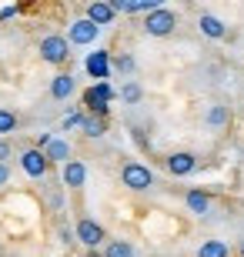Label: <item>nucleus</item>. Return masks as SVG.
Segmentation results:
<instances>
[{
    "label": "nucleus",
    "instance_id": "f257e3e1",
    "mask_svg": "<svg viewBox=\"0 0 244 257\" xmlns=\"http://www.w3.org/2000/svg\"><path fill=\"white\" fill-rule=\"evenodd\" d=\"M111 100H114V87L104 84V80L84 90V107H87V114H91V117H104V120H107Z\"/></svg>",
    "mask_w": 244,
    "mask_h": 257
},
{
    "label": "nucleus",
    "instance_id": "f03ea898",
    "mask_svg": "<svg viewBox=\"0 0 244 257\" xmlns=\"http://www.w3.org/2000/svg\"><path fill=\"white\" fill-rule=\"evenodd\" d=\"M174 27H178V14L168 7H157L144 17V34H150V37H171Z\"/></svg>",
    "mask_w": 244,
    "mask_h": 257
},
{
    "label": "nucleus",
    "instance_id": "7ed1b4c3",
    "mask_svg": "<svg viewBox=\"0 0 244 257\" xmlns=\"http://www.w3.org/2000/svg\"><path fill=\"white\" fill-rule=\"evenodd\" d=\"M121 181H124L127 191L141 194V191H150V187H154V174H150V167L131 161V164H124V167H121Z\"/></svg>",
    "mask_w": 244,
    "mask_h": 257
},
{
    "label": "nucleus",
    "instance_id": "20e7f679",
    "mask_svg": "<svg viewBox=\"0 0 244 257\" xmlns=\"http://www.w3.org/2000/svg\"><path fill=\"white\" fill-rule=\"evenodd\" d=\"M67 57H70V44H67V37H60V34H50V37L40 40V60L44 64H67Z\"/></svg>",
    "mask_w": 244,
    "mask_h": 257
},
{
    "label": "nucleus",
    "instance_id": "39448f33",
    "mask_svg": "<svg viewBox=\"0 0 244 257\" xmlns=\"http://www.w3.org/2000/svg\"><path fill=\"white\" fill-rule=\"evenodd\" d=\"M74 237L84 244V247H101L104 240H107V234H104V227L97 224V220H91V217H84V220H77V227H74Z\"/></svg>",
    "mask_w": 244,
    "mask_h": 257
},
{
    "label": "nucleus",
    "instance_id": "423d86ee",
    "mask_svg": "<svg viewBox=\"0 0 244 257\" xmlns=\"http://www.w3.org/2000/svg\"><path fill=\"white\" fill-rule=\"evenodd\" d=\"M20 167H24V174H27V177H34V181H37V177H44V174L50 171L47 157H44L37 147H30V151L20 154Z\"/></svg>",
    "mask_w": 244,
    "mask_h": 257
},
{
    "label": "nucleus",
    "instance_id": "0eeeda50",
    "mask_svg": "<svg viewBox=\"0 0 244 257\" xmlns=\"http://www.w3.org/2000/svg\"><path fill=\"white\" fill-rule=\"evenodd\" d=\"M97 34H101V30H97L87 17H80V20L70 24V30H67V44H80V47H87V44L97 40Z\"/></svg>",
    "mask_w": 244,
    "mask_h": 257
},
{
    "label": "nucleus",
    "instance_id": "6e6552de",
    "mask_svg": "<svg viewBox=\"0 0 244 257\" xmlns=\"http://www.w3.org/2000/svg\"><path fill=\"white\" fill-rule=\"evenodd\" d=\"M168 171L174 174V177H188V174L197 171V157L191 151H174L168 157Z\"/></svg>",
    "mask_w": 244,
    "mask_h": 257
},
{
    "label": "nucleus",
    "instance_id": "1a4fd4ad",
    "mask_svg": "<svg viewBox=\"0 0 244 257\" xmlns=\"http://www.w3.org/2000/svg\"><path fill=\"white\" fill-rule=\"evenodd\" d=\"M84 17L91 20L97 30H101V27H111L117 14H114V7L107 4V0H94V4H87V14H84Z\"/></svg>",
    "mask_w": 244,
    "mask_h": 257
},
{
    "label": "nucleus",
    "instance_id": "9d476101",
    "mask_svg": "<svg viewBox=\"0 0 244 257\" xmlns=\"http://www.w3.org/2000/svg\"><path fill=\"white\" fill-rule=\"evenodd\" d=\"M44 157H47V164H67L70 161V144L60 141V137H50L44 147H37Z\"/></svg>",
    "mask_w": 244,
    "mask_h": 257
},
{
    "label": "nucleus",
    "instance_id": "9b49d317",
    "mask_svg": "<svg viewBox=\"0 0 244 257\" xmlns=\"http://www.w3.org/2000/svg\"><path fill=\"white\" fill-rule=\"evenodd\" d=\"M87 74L94 77L97 84H101L104 77L111 74V54H107V50H97V54H91V57H87Z\"/></svg>",
    "mask_w": 244,
    "mask_h": 257
},
{
    "label": "nucleus",
    "instance_id": "f8f14e48",
    "mask_svg": "<svg viewBox=\"0 0 244 257\" xmlns=\"http://www.w3.org/2000/svg\"><path fill=\"white\" fill-rule=\"evenodd\" d=\"M64 184L70 187V191L84 187L87 184V164L84 161H67L64 164Z\"/></svg>",
    "mask_w": 244,
    "mask_h": 257
},
{
    "label": "nucleus",
    "instance_id": "ddd939ff",
    "mask_svg": "<svg viewBox=\"0 0 244 257\" xmlns=\"http://www.w3.org/2000/svg\"><path fill=\"white\" fill-rule=\"evenodd\" d=\"M197 27H201V34H204V37H211V40H221V37L227 34L224 20H221V17H214V14H201Z\"/></svg>",
    "mask_w": 244,
    "mask_h": 257
},
{
    "label": "nucleus",
    "instance_id": "4468645a",
    "mask_svg": "<svg viewBox=\"0 0 244 257\" xmlns=\"http://www.w3.org/2000/svg\"><path fill=\"white\" fill-rule=\"evenodd\" d=\"M74 90H77V80L70 74H57L54 80H50V97H54V100H67Z\"/></svg>",
    "mask_w": 244,
    "mask_h": 257
},
{
    "label": "nucleus",
    "instance_id": "2eb2a0df",
    "mask_svg": "<svg viewBox=\"0 0 244 257\" xmlns=\"http://www.w3.org/2000/svg\"><path fill=\"white\" fill-rule=\"evenodd\" d=\"M184 204H188L191 214H207V210H211V197H207L204 191H188Z\"/></svg>",
    "mask_w": 244,
    "mask_h": 257
},
{
    "label": "nucleus",
    "instance_id": "dca6fc26",
    "mask_svg": "<svg viewBox=\"0 0 244 257\" xmlns=\"http://www.w3.org/2000/svg\"><path fill=\"white\" fill-rule=\"evenodd\" d=\"M197 257H231V247H227V240H204L197 247Z\"/></svg>",
    "mask_w": 244,
    "mask_h": 257
},
{
    "label": "nucleus",
    "instance_id": "f3484780",
    "mask_svg": "<svg viewBox=\"0 0 244 257\" xmlns=\"http://www.w3.org/2000/svg\"><path fill=\"white\" fill-rule=\"evenodd\" d=\"M80 131H84V137H104V131H107V120H104V117L84 114V120H80Z\"/></svg>",
    "mask_w": 244,
    "mask_h": 257
},
{
    "label": "nucleus",
    "instance_id": "a211bd4d",
    "mask_svg": "<svg viewBox=\"0 0 244 257\" xmlns=\"http://www.w3.org/2000/svg\"><path fill=\"white\" fill-rule=\"evenodd\" d=\"M227 124H231V110L224 104H214L207 110V127H227Z\"/></svg>",
    "mask_w": 244,
    "mask_h": 257
},
{
    "label": "nucleus",
    "instance_id": "6ab92c4d",
    "mask_svg": "<svg viewBox=\"0 0 244 257\" xmlns=\"http://www.w3.org/2000/svg\"><path fill=\"white\" fill-rule=\"evenodd\" d=\"M104 257H134V247L127 244V240H107Z\"/></svg>",
    "mask_w": 244,
    "mask_h": 257
},
{
    "label": "nucleus",
    "instance_id": "aec40b11",
    "mask_svg": "<svg viewBox=\"0 0 244 257\" xmlns=\"http://www.w3.org/2000/svg\"><path fill=\"white\" fill-rule=\"evenodd\" d=\"M121 97L127 100V104H137V100H141V84H137V80H127L124 90H121Z\"/></svg>",
    "mask_w": 244,
    "mask_h": 257
},
{
    "label": "nucleus",
    "instance_id": "412c9836",
    "mask_svg": "<svg viewBox=\"0 0 244 257\" xmlns=\"http://www.w3.org/2000/svg\"><path fill=\"white\" fill-rule=\"evenodd\" d=\"M17 131V114L14 110H0V134H14Z\"/></svg>",
    "mask_w": 244,
    "mask_h": 257
},
{
    "label": "nucleus",
    "instance_id": "4be33fe9",
    "mask_svg": "<svg viewBox=\"0 0 244 257\" xmlns=\"http://www.w3.org/2000/svg\"><path fill=\"white\" fill-rule=\"evenodd\" d=\"M114 67H117L121 74H131V70H134V60L131 57H117V60H114Z\"/></svg>",
    "mask_w": 244,
    "mask_h": 257
},
{
    "label": "nucleus",
    "instance_id": "5701e85b",
    "mask_svg": "<svg viewBox=\"0 0 244 257\" xmlns=\"http://www.w3.org/2000/svg\"><path fill=\"white\" fill-rule=\"evenodd\" d=\"M80 120H84V114H70L64 120V127H67V131H70V127H80Z\"/></svg>",
    "mask_w": 244,
    "mask_h": 257
},
{
    "label": "nucleus",
    "instance_id": "b1692460",
    "mask_svg": "<svg viewBox=\"0 0 244 257\" xmlns=\"http://www.w3.org/2000/svg\"><path fill=\"white\" fill-rule=\"evenodd\" d=\"M7 181H10V167H7V164H0V187H4Z\"/></svg>",
    "mask_w": 244,
    "mask_h": 257
},
{
    "label": "nucleus",
    "instance_id": "393cba45",
    "mask_svg": "<svg viewBox=\"0 0 244 257\" xmlns=\"http://www.w3.org/2000/svg\"><path fill=\"white\" fill-rule=\"evenodd\" d=\"M7 157H10V147H7V144H0V164H7Z\"/></svg>",
    "mask_w": 244,
    "mask_h": 257
},
{
    "label": "nucleus",
    "instance_id": "a878e982",
    "mask_svg": "<svg viewBox=\"0 0 244 257\" xmlns=\"http://www.w3.org/2000/svg\"><path fill=\"white\" fill-rule=\"evenodd\" d=\"M14 14H17V10H14V7H4V10H0V20H10V17H14Z\"/></svg>",
    "mask_w": 244,
    "mask_h": 257
},
{
    "label": "nucleus",
    "instance_id": "bb28decb",
    "mask_svg": "<svg viewBox=\"0 0 244 257\" xmlns=\"http://www.w3.org/2000/svg\"><path fill=\"white\" fill-rule=\"evenodd\" d=\"M237 254H241V257H244V240H241V247H237Z\"/></svg>",
    "mask_w": 244,
    "mask_h": 257
}]
</instances>
